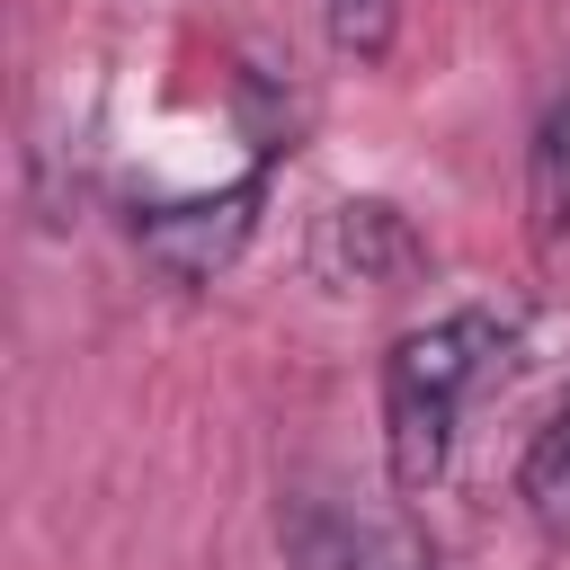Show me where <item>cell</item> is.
I'll list each match as a JSON object with an SVG mask.
<instances>
[{
  "mask_svg": "<svg viewBox=\"0 0 570 570\" xmlns=\"http://www.w3.org/2000/svg\"><path fill=\"white\" fill-rule=\"evenodd\" d=\"M285 543H294V570H419L410 543H392V534H374L338 508H294Z\"/></svg>",
  "mask_w": 570,
  "mask_h": 570,
  "instance_id": "5b68a950",
  "label": "cell"
},
{
  "mask_svg": "<svg viewBox=\"0 0 570 570\" xmlns=\"http://www.w3.org/2000/svg\"><path fill=\"white\" fill-rule=\"evenodd\" d=\"M258 223V178H232L223 196H187V205H142L134 214V249L169 276V285H214L240 240Z\"/></svg>",
  "mask_w": 570,
  "mask_h": 570,
  "instance_id": "7a4b0ae2",
  "label": "cell"
},
{
  "mask_svg": "<svg viewBox=\"0 0 570 570\" xmlns=\"http://www.w3.org/2000/svg\"><path fill=\"white\" fill-rule=\"evenodd\" d=\"M321 27L347 62H383L401 36V0H321Z\"/></svg>",
  "mask_w": 570,
  "mask_h": 570,
  "instance_id": "52a82bcc",
  "label": "cell"
},
{
  "mask_svg": "<svg viewBox=\"0 0 570 570\" xmlns=\"http://www.w3.org/2000/svg\"><path fill=\"white\" fill-rule=\"evenodd\" d=\"M508 356V321L499 312H445L428 330H410L383 356V454L401 490H428L445 472L454 445V410L472 401V383Z\"/></svg>",
  "mask_w": 570,
  "mask_h": 570,
  "instance_id": "6da1fadb",
  "label": "cell"
},
{
  "mask_svg": "<svg viewBox=\"0 0 570 570\" xmlns=\"http://www.w3.org/2000/svg\"><path fill=\"white\" fill-rule=\"evenodd\" d=\"M419 232L383 205V196H338L321 223H312V276L321 285H401V276H419Z\"/></svg>",
  "mask_w": 570,
  "mask_h": 570,
  "instance_id": "3957f363",
  "label": "cell"
},
{
  "mask_svg": "<svg viewBox=\"0 0 570 570\" xmlns=\"http://www.w3.org/2000/svg\"><path fill=\"white\" fill-rule=\"evenodd\" d=\"M517 499L534 508V525L570 534V401L534 428V445H525V463H517Z\"/></svg>",
  "mask_w": 570,
  "mask_h": 570,
  "instance_id": "8992f818",
  "label": "cell"
},
{
  "mask_svg": "<svg viewBox=\"0 0 570 570\" xmlns=\"http://www.w3.org/2000/svg\"><path fill=\"white\" fill-rule=\"evenodd\" d=\"M525 214H534V249L561 267L570 258V89L543 107L534 151H525Z\"/></svg>",
  "mask_w": 570,
  "mask_h": 570,
  "instance_id": "277c9868",
  "label": "cell"
},
{
  "mask_svg": "<svg viewBox=\"0 0 570 570\" xmlns=\"http://www.w3.org/2000/svg\"><path fill=\"white\" fill-rule=\"evenodd\" d=\"M240 116H249V142L267 160L294 151V98H276V71L267 62H240Z\"/></svg>",
  "mask_w": 570,
  "mask_h": 570,
  "instance_id": "ba28073f",
  "label": "cell"
}]
</instances>
